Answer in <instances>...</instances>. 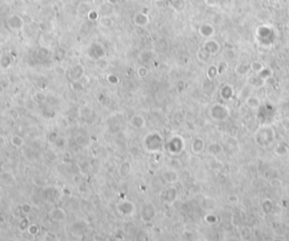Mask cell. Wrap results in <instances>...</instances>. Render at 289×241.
Here are the masks:
<instances>
[{
  "instance_id": "7a4b0ae2",
  "label": "cell",
  "mask_w": 289,
  "mask_h": 241,
  "mask_svg": "<svg viewBox=\"0 0 289 241\" xmlns=\"http://www.w3.org/2000/svg\"><path fill=\"white\" fill-rule=\"evenodd\" d=\"M49 217H51L52 221H57V222L64 221L67 217V212L61 207H54L50 211Z\"/></svg>"
},
{
  "instance_id": "8992f818",
  "label": "cell",
  "mask_w": 289,
  "mask_h": 241,
  "mask_svg": "<svg viewBox=\"0 0 289 241\" xmlns=\"http://www.w3.org/2000/svg\"><path fill=\"white\" fill-rule=\"evenodd\" d=\"M99 24L102 25L103 27H106V28H108V27H111L113 25V20H112V18L111 17H108V16H103L101 19H99Z\"/></svg>"
},
{
  "instance_id": "52a82bcc",
  "label": "cell",
  "mask_w": 289,
  "mask_h": 241,
  "mask_svg": "<svg viewBox=\"0 0 289 241\" xmlns=\"http://www.w3.org/2000/svg\"><path fill=\"white\" fill-rule=\"evenodd\" d=\"M20 208H22L23 213L28 215V214L32 213V211H33V205L30 204V203H23L22 205H20Z\"/></svg>"
},
{
  "instance_id": "6da1fadb",
  "label": "cell",
  "mask_w": 289,
  "mask_h": 241,
  "mask_svg": "<svg viewBox=\"0 0 289 241\" xmlns=\"http://www.w3.org/2000/svg\"><path fill=\"white\" fill-rule=\"evenodd\" d=\"M118 208H119V212H120L122 215H125V217L132 215L133 212H135V210H136L135 204L129 202V201H122L121 203H119Z\"/></svg>"
},
{
  "instance_id": "8fae6325",
  "label": "cell",
  "mask_w": 289,
  "mask_h": 241,
  "mask_svg": "<svg viewBox=\"0 0 289 241\" xmlns=\"http://www.w3.org/2000/svg\"><path fill=\"white\" fill-rule=\"evenodd\" d=\"M108 81L111 82V83H113V81H114V83H118L119 82V79L116 77H112V76H108Z\"/></svg>"
},
{
  "instance_id": "277c9868",
  "label": "cell",
  "mask_w": 289,
  "mask_h": 241,
  "mask_svg": "<svg viewBox=\"0 0 289 241\" xmlns=\"http://www.w3.org/2000/svg\"><path fill=\"white\" fill-rule=\"evenodd\" d=\"M149 19L148 17H147V15L145 14H137L135 16V23L137 26H146L147 24H148Z\"/></svg>"
},
{
  "instance_id": "ba28073f",
  "label": "cell",
  "mask_w": 289,
  "mask_h": 241,
  "mask_svg": "<svg viewBox=\"0 0 289 241\" xmlns=\"http://www.w3.org/2000/svg\"><path fill=\"white\" fill-rule=\"evenodd\" d=\"M147 74H148V69H147L146 67H139V68L137 69V76L139 78H141V79L146 78Z\"/></svg>"
},
{
  "instance_id": "5b68a950",
  "label": "cell",
  "mask_w": 289,
  "mask_h": 241,
  "mask_svg": "<svg viewBox=\"0 0 289 241\" xmlns=\"http://www.w3.org/2000/svg\"><path fill=\"white\" fill-rule=\"evenodd\" d=\"M10 142L16 148H20L24 144V140H23V137H20L19 135H13L10 139Z\"/></svg>"
},
{
  "instance_id": "3957f363",
  "label": "cell",
  "mask_w": 289,
  "mask_h": 241,
  "mask_svg": "<svg viewBox=\"0 0 289 241\" xmlns=\"http://www.w3.org/2000/svg\"><path fill=\"white\" fill-rule=\"evenodd\" d=\"M130 125L135 127V129H141L145 126V118L141 115H135L130 120Z\"/></svg>"
},
{
  "instance_id": "9c48e42d",
  "label": "cell",
  "mask_w": 289,
  "mask_h": 241,
  "mask_svg": "<svg viewBox=\"0 0 289 241\" xmlns=\"http://www.w3.org/2000/svg\"><path fill=\"white\" fill-rule=\"evenodd\" d=\"M27 231H28V233H30L31 236H36L40 231L39 225L37 224H30L27 227Z\"/></svg>"
},
{
  "instance_id": "30bf717a",
  "label": "cell",
  "mask_w": 289,
  "mask_h": 241,
  "mask_svg": "<svg viewBox=\"0 0 289 241\" xmlns=\"http://www.w3.org/2000/svg\"><path fill=\"white\" fill-rule=\"evenodd\" d=\"M130 171H131V166L129 163L122 164L121 168H120V173H121L122 176H128L130 174Z\"/></svg>"
}]
</instances>
